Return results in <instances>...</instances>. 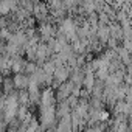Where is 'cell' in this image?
Instances as JSON below:
<instances>
[{"mask_svg": "<svg viewBox=\"0 0 132 132\" xmlns=\"http://www.w3.org/2000/svg\"><path fill=\"white\" fill-rule=\"evenodd\" d=\"M16 109H17V101H16V98H10V100H8V106H6V117L11 118V117L16 113Z\"/></svg>", "mask_w": 132, "mask_h": 132, "instance_id": "6da1fadb", "label": "cell"}, {"mask_svg": "<svg viewBox=\"0 0 132 132\" xmlns=\"http://www.w3.org/2000/svg\"><path fill=\"white\" fill-rule=\"evenodd\" d=\"M14 82H16V86H17V87H23V86H27L28 79H27V78H23L22 75H16V78H14Z\"/></svg>", "mask_w": 132, "mask_h": 132, "instance_id": "7a4b0ae2", "label": "cell"}, {"mask_svg": "<svg viewBox=\"0 0 132 132\" xmlns=\"http://www.w3.org/2000/svg\"><path fill=\"white\" fill-rule=\"evenodd\" d=\"M51 98H53V93H51V90H47V92L44 93V98H42V101H44V106H50V103H51Z\"/></svg>", "mask_w": 132, "mask_h": 132, "instance_id": "3957f363", "label": "cell"}, {"mask_svg": "<svg viewBox=\"0 0 132 132\" xmlns=\"http://www.w3.org/2000/svg\"><path fill=\"white\" fill-rule=\"evenodd\" d=\"M65 75H67V73H65L62 69H59V70L56 72V76H57V78H61V79H64V78H65Z\"/></svg>", "mask_w": 132, "mask_h": 132, "instance_id": "277c9868", "label": "cell"}, {"mask_svg": "<svg viewBox=\"0 0 132 132\" xmlns=\"http://www.w3.org/2000/svg\"><path fill=\"white\" fill-rule=\"evenodd\" d=\"M20 67H22V62H14V65H13V69H14L16 72H19Z\"/></svg>", "mask_w": 132, "mask_h": 132, "instance_id": "5b68a950", "label": "cell"}]
</instances>
